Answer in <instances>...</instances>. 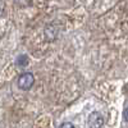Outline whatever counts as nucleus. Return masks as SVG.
Masks as SVG:
<instances>
[{
  "mask_svg": "<svg viewBox=\"0 0 128 128\" xmlns=\"http://www.w3.org/2000/svg\"><path fill=\"white\" fill-rule=\"evenodd\" d=\"M60 127H72V128H73L74 124H73V123H62Z\"/></svg>",
  "mask_w": 128,
  "mask_h": 128,
  "instance_id": "nucleus-5",
  "label": "nucleus"
},
{
  "mask_svg": "<svg viewBox=\"0 0 128 128\" xmlns=\"http://www.w3.org/2000/svg\"><path fill=\"white\" fill-rule=\"evenodd\" d=\"M28 63H30V59H28V56H27L26 54H20V55H18L17 59H16V64H17L18 67H20V68L27 67Z\"/></svg>",
  "mask_w": 128,
  "mask_h": 128,
  "instance_id": "nucleus-3",
  "label": "nucleus"
},
{
  "mask_svg": "<svg viewBox=\"0 0 128 128\" xmlns=\"http://www.w3.org/2000/svg\"><path fill=\"white\" fill-rule=\"evenodd\" d=\"M17 83H18V87L20 90L28 91V90L32 88V86H34V83H35V76L31 72H24L18 77Z\"/></svg>",
  "mask_w": 128,
  "mask_h": 128,
  "instance_id": "nucleus-1",
  "label": "nucleus"
},
{
  "mask_svg": "<svg viewBox=\"0 0 128 128\" xmlns=\"http://www.w3.org/2000/svg\"><path fill=\"white\" fill-rule=\"evenodd\" d=\"M87 124L88 127L92 128H99L104 124V115L99 112H92L88 115V119H87Z\"/></svg>",
  "mask_w": 128,
  "mask_h": 128,
  "instance_id": "nucleus-2",
  "label": "nucleus"
},
{
  "mask_svg": "<svg viewBox=\"0 0 128 128\" xmlns=\"http://www.w3.org/2000/svg\"><path fill=\"white\" fill-rule=\"evenodd\" d=\"M123 116H124V120L128 123V106L124 109V112H123Z\"/></svg>",
  "mask_w": 128,
  "mask_h": 128,
  "instance_id": "nucleus-4",
  "label": "nucleus"
}]
</instances>
